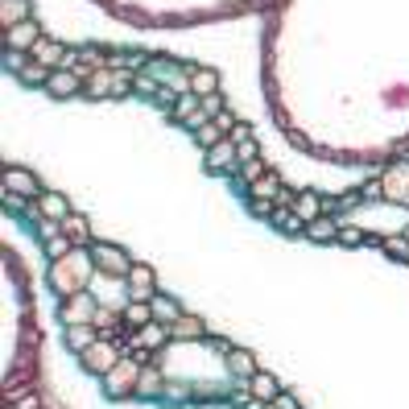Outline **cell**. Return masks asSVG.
<instances>
[{
    "label": "cell",
    "mask_w": 409,
    "mask_h": 409,
    "mask_svg": "<svg viewBox=\"0 0 409 409\" xmlns=\"http://www.w3.org/2000/svg\"><path fill=\"white\" fill-rule=\"evenodd\" d=\"M298 219H302V223H314V219H318V198H314V194H302V198H298Z\"/></svg>",
    "instance_id": "cell-3"
},
{
    "label": "cell",
    "mask_w": 409,
    "mask_h": 409,
    "mask_svg": "<svg viewBox=\"0 0 409 409\" xmlns=\"http://www.w3.org/2000/svg\"><path fill=\"white\" fill-rule=\"evenodd\" d=\"M339 240H343V244H360L364 236L356 232V228H343V232H339Z\"/></svg>",
    "instance_id": "cell-10"
},
{
    "label": "cell",
    "mask_w": 409,
    "mask_h": 409,
    "mask_svg": "<svg viewBox=\"0 0 409 409\" xmlns=\"http://www.w3.org/2000/svg\"><path fill=\"white\" fill-rule=\"evenodd\" d=\"M252 194H257V198H261V203H265L269 194H277V178H261V182H257V186H252Z\"/></svg>",
    "instance_id": "cell-5"
},
{
    "label": "cell",
    "mask_w": 409,
    "mask_h": 409,
    "mask_svg": "<svg viewBox=\"0 0 409 409\" xmlns=\"http://www.w3.org/2000/svg\"><path fill=\"white\" fill-rule=\"evenodd\" d=\"M133 286H137L133 289L137 298H149V293H153V289H149L153 286V273H149V269H133Z\"/></svg>",
    "instance_id": "cell-4"
},
{
    "label": "cell",
    "mask_w": 409,
    "mask_h": 409,
    "mask_svg": "<svg viewBox=\"0 0 409 409\" xmlns=\"http://www.w3.org/2000/svg\"><path fill=\"white\" fill-rule=\"evenodd\" d=\"M33 54H38V58H46V62H54V58H58V46H42V42H38V50H33Z\"/></svg>",
    "instance_id": "cell-8"
},
{
    "label": "cell",
    "mask_w": 409,
    "mask_h": 409,
    "mask_svg": "<svg viewBox=\"0 0 409 409\" xmlns=\"http://www.w3.org/2000/svg\"><path fill=\"white\" fill-rule=\"evenodd\" d=\"M228 153H232V149H228V145H219L215 153H211V166H215V169H223V166H228V162H232Z\"/></svg>",
    "instance_id": "cell-7"
},
{
    "label": "cell",
    "mask_w": 409,
    "mask_h": 409,
    "mask_svg": "<svg viewBox=\"0 0 409 409\" xmlns=\"http://www.w3.org/2000/svg\"><path fill=\"white\" fill-rule=\"evenodd\" d=\"M273 405H277V409H298V401H293V397H289V393H281V397H277V401H273Z\"/></svg>",
    "instance_id": "cell-12"
},
{
    "label": "cell",
    "mask_w": 409,
    "mask_h": 409,
    "mask_svg": "<svg viewBox=\"0 0 409 409\" xmlns=\"http://www.w3.org/2000/svg\"><path fill=\"white\" fill-rule=\"evenodd\" d=\"M232 368H236V372H244V376H257V364H252V356H232Z\"/></svg>",
    "instance_id": "cell-6"
},
{
    "label": "cell",
    "mask_w": 409,
    "mask_h": 409,
    "mask_svg": "<svg viewBox=\"0 0 409 409\" xmlns=\"http://www.w3.org/2000/svg\"><path fill=\"white\" fill-rule=\"evenodd\" d=\"M128 318H133V323H149V310H145V306H133V310H128Z\"/></svg>",
    "instance_id": "cell-11"
},
{
    "label": "cell",
    "mask_w": 409,
    "mask_h": 409,
    "mask_svg": "<svg viewBox=\"0 0 409 409\" xmlns=\"http://www.w3.org/2000/svg\"><path fill=\"white\" fill-rule=\"evenodd\" d=\"M248 393H252L261 405H273V401L281 397V388H277V381H273L269 372H257V376H252V385H248Z\"/></svg>",
    "instance_id": "cell-1"
},
{
    "label": "cell",
    "mask_w": 409,
    "mask_h": 409,
    "mask_svg": "<svg viewBox=\"0 0 409 409\" xmlns=\"http://www.w3.org/2000/svg\"><path fill=\"white\" fill-rule=\"evenodd\" d=\"M29 38H33V29H29V25H25V29H17V33H13V42H17V46H25V42H29Z\"/></svg>",
    "instance_id": "cell-13"
},
{
    "label": "cell",
    "mask_w": 409,
    "mask_h": 409,
    "mask_svg": "<svg viewBox=\"0 0 409 409\" xmlns=\"http://www.w3.org/2000/svg\"><path fill=\"white\" fill-rule=\"evenodd\" d=\"M306 236H314V240H331V236H339V228L331 223V219H314V223H306Z\"/></svg>",
    "instance_id": "cell-2"
},
{
    "label": "cell",
    "mask_w": 409,
    "mask_h": 409,
    "mask_svg": "<svg viewBox=\"0 0 409 409\" xmlns=\"http://www.w3.org/2000/svg\"><path fill=\"white\" fill-rule=\"evenodd\" d=\"M162 335H166V331H162V327H145V343H149V347H153V343H162Z\"/></svg>",
    "instance_id": "cell-9"
}]
</instances>
